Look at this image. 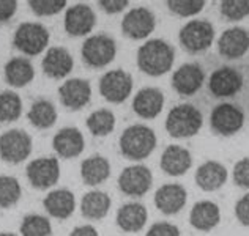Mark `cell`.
<instances>
[{
    "instance_id": "obj_6",
    "label": "cell",
    "mask_w": 249,
    "mask_h": 236,
    "mask_svg": "<svg viewBox=\"0 0 249 236\" xmlns=\"http://www.w3.org/2000/svg\"><path fill=\"white\" fill-rule=\"evenodd\" d=\"M117 44L107 35H93L82 44V58L91 68L107 67L115 58Z\"/></svg>"
},
{
    "instance_id": "obj_40",
    "label": "cell",
    "mask_w": 249,
    "mask_h": 236,
    "mask_svg": "<svg viewBox=\"0 0 249 236\" xmlns=\"http://www.w3.org/2000/svg\"><path fill=\"white\" fill-rule=\"evenodd\" d=\"M235 216L240 220V224L249 227V194L243 195L235 205Z\"/></svg>"
},
{
    "instance_id": "obj_32",
    "label": "cell",
    "mask_w": 249,
    "mask_h": 236,
    "mask_svg": "<svg viewBox=\"0 0 249 236\" xmlns=\"http://www.w3.org/2000/svg\"><path fill=\"white\" fill-rule=\"evenodd\" d=\"M22 114V101L18 93L6 90L0 93V123L16 121Z\"/></svg>"
},
{
    "instance_id": "obj_4",
    "label": "cell",
    "mask_w": 249,
    "mask_h": 236,
    "mask_svg": "<svg viewBox=\"0 0 249 236\" xmlns=\"http://www.w3.org/2000/svg\"><path fill=\"white\" fill-rule=\"evenodd\" d=\"M49 30L43 24L24 22L18 27L13 44L25 55H38L49 44Z\"/></svg>"
},
{
    "instance_id": "obj_10",
    "label": "cell",
    "mask_w": 249,
    "mask_h": 236,
    "mask_svg": "<svg viewBox=\"0 0 249 236\" xmlns=\"http://www.w3.org/2000/svg\"><path fill=\"white\" fill-rule=\"evenodd\" d=\"M153 185L152 170L145 166H129L119 176V187L124 195L142 197Z\"/></svg>"
},
{
    "instance_id": "obj_34",
    "label": "cell",
    "mask_w": 249,
    "mask_h": 236,
    "mask_svg": "<svg viewBox=\"0 0 249 236\" xmlns=\"http://www.w3.org/2000/svg\"><path fill=\"white\" fill-rule=\"evenodd\" d=\"M21 185L15 176H0V208H10L21 199Z\"/></svg>"
},
{
    "instance_id": "obj_27",
    "label": "cell",
    "mask_w": 249,
    "mask_h": 236,
    "mask_svg": "<svg viewBox=\"0 0 249 236\" xmlns=\"http://www.w3.org/2000/svg\"><path fill=\"white\" fill-rule=\"evenodd\" d=\"M81 176L85 185L98 186L110 176V164L106 157L101 154L90 156L82 162Z\"/></svg>"
},
{
    "instance_id": "obj_3",
    "label": "cell",
    "mask_w": 249,
    "mask_h": 236,
    "mask_svg": "<svg viewBox=\"0 0 249 236\" xmlns=\"http://www.w3.org/2000/svg\"><path fill=\"white\" fill-rule=\"evenodd\" d=\"M204 117L193 104H180L169 112L166 118V131L175 139L193 137L200 131Z\"/></svg>"
},
{
    "instance_id": "obj_41",
    "label": "cell",
    "mask_w": 249,
    "mask_h": 236,
    "mask_svg": "<svg viewBox=\"0 0 249 236\" xmlns=\"http://www.w3.org/2000/svg\"><path fill=\"white\" fill-rule=\"evenodd\" d=\"M98 5L107 13V15H117V13L123 11L129 5L128 0H100Z\"/></svg>"
},
{
    "instance_id": "obj_37",
    "label": "cell",
    "mask_w": 249,
    "mask_h": 236,
    "mask_svg": "<svg viewBox=\"0 0 249 236\" xmlns=\"http://www.w3.org/2000/svg\"><path fill=\"white\" fill-rule=\"evenodd\" d=\"M29 5L36 16H52L60 13L67 6V2L65 0H30Z\"/></svg>"
},
{
    "instance_id": "obj_12",
    "label": "cell",
    "mask_w": 249,
    "mask_h": 236,
    "mask_svg": "<svg viewBox=\"0 0 249 236\" xmlns=\"http://www.w3.org/2000/svg\"><path fill=\"white\" fill-rule=\"evenodd\" d=\"M208 88L214 98H231L243 88V74L231 67L218 68L210 76Z\"/></svg>"
},
{
    "instance_id": "obj_28",
    "label": "cell",
    "mask_w": 249,
    "mask_h": 236,
    "mask_svg": "<svg viewBox=\"0 0 249 236\" xmlns=\"http://www.w3.org/2000/svg\"><path fill=\"white\" fill-rule=\"evenodd\" d=\"M35 77V69L27 58L18 57L5 65V79L13 87H24L30 84Z\"/></svg>"
},
{
    "instance_id": "obj_8",
    "label": "cell",
    "mask_w": 249,
    "mask_h": 236,
    "mask_svg": "<svg viewBox=\"0 0 249 236\" xmlns=\"http://www.w3.org/2000/svg\"><path fill=\"white\" fill-rule=\"evenodd\" d=\"M131 91H133V77L123 69L109 71L100 81V93L109 102L122 104L128 100Z\"/></svg>"
},
{
    "instance_id": "obj_1",
    "label": "cell",
    "mask_w": 249,
    "mask_h": 236,
    "mask_svg": "<svg viewBox=\"0 0 249 236\" xmlns=\"http://www.w3.org/2000/svg\"><path fill=\"white\" fill-rule=\"evenodd\" d=\"M175 51L164 39H150L137 51V67L148 76L158 77L172 69Z\"/></svg>"
},
{
    "instance_id": "obj_20",
    "label": "cell",
    "mask_w": 249,
    "mask_h": 236,
    "mask_svg": "<svg viewBox=\"0 0 249 236\" xmlns=\"http://www.w3.org/2000/svg\"><path fill=\"white\" fill-rule=\"evenodd\" d=\"M52 145L58 156L70 159V157L79 156L84 152L85 142L82 133L77 128H63L54 135Z\"/></svg>"
},
{
    "instance_id": "obj_2",
    "label": "cell",
    "mask_w": 249,
    "mask_h": 236,
    "mask_svg": "<svg viewBox=\"0 0 249 236\" xmlns=\"http://www.w3.org/2000/svg\"><path fill=\"white\" fill-rule=\"evenodd\" d=\"M156 134L145 124H133L120 135V152L131 161H142L153 153Z\"/></svg>"
},
{
    "instance_id": "obj_7",
    "label": "cell",
    "mask_w": 249,
    "mask_h": 236,
    "mask_svg": "<svg viewBox=\"0 0 249 236\" xmlns=\"http://www.w3.org/2000/svg\"><path fill=\"white\" fill-rule=\"evenodd\" d=\"M32 153V137L21 129L6 131L0 135V157L5 162L19 164Z\"/></svg>"
},
{
    "instance_id": "obj_14",
    "label": "cell",
    "mask_w": 249,
    "mask_h": 236,
    "mask_svg": "<svg viewBox=\"0 0 249 236\" xmlns=\"http://www.w3.org/2000/svg\"><path fill=\"white\" fill-rule=\"evenodd\" d=\"M205 73L197 63L181 65L172 76V87L181 96H193L202 88Z\"/></svg>"
},
{
    "instance_id": "obj_22",
    "label": "cell",
    "mask_w": 249,
    "mask_h": 236,
    "mask_svg": "<svg viewBox=\"0 0 249 236\" xmlns=\"http://www.w3.org/2000/svg\"><path fill=\"white\" fill-rule=\"evenodd\" d=\"M193 166L191 153L178 145H169L161 156V169L170 176L185 175Z\"/></svg>"
},
{
    "instance_id": "obj_13",
    "label": "cell",
    "mask_w": 249,
    "mask_h": 236,
    "mask_svg": "<svg viewBox=\"0 0 249 236\" xmlns=\"http://www.w3.org/2000/svg\"><path fill=\"white\" fill-rule=\"evenodd\" d=\"M27 178L36 189H48L60 178V166L55 157H40L27 166Z\"/></svg>"
},
{
    "instance_id": "obj_42",
    "label": "cell",
    "mask_w": 249,
    "mask_h": 236,
    "mask_svg": "<svg viewBox=\"0 0 249 236\" xmlns=\"http://www.w3.org/2000/svg\"><path fill=\"white\" fill-rule=\"evenodd\" d=\"M18 2L15 0H0V22H6L15 16Z\"/></svg>"
},
{
    "instance_id": "obj_19",
    "label": "cell",
    "mask_w": 249,
    "mask_h": 236,
    "mask_svg": "<svg viewBox=\"0 0 249 236\" xmlns=\"http://www.w3.org/2000/svg\"><path fill=\"white\" fill-rule=\"evenodd\" d=\"M164 107V95L155 87H147L137 91L133 101V110L142 118H156Z\"/></svg>"
},
{
    "instance_id": "obj_39",
    "label": "cell",
    "mask_w": 249,
    "mask_h": 236,
    "mask_svg": "<svg viewBox=\"0 0 249 236\" xmlns=\"http://www.w3.org/2000/svg\"><path fill=\"white\" fill-rule=\"evenodd\" d=\"M147 236H180V230L178 227L169 224V222H158L150 227Z\"/></svg>"
},
{
    "instance_id": "obj_21",
    "label": "cell",
    "mask_w": 249,
    "mask_h": 236,
    "mask_svg": "<svg viewBox=\"0 0 249 236\" xmlns=\"http://www.w3.org/2000/svg\"><path fill=\"white\" fill-rule=\"evenodd\" d=\"M73 57L65 48H51L43 58V71L52 79L67 77L73 69Z\"/></svg>"
},
{
    "instance_id": "obj_24",
    "label": "cell",
    "mask_w": 249,
    "mask_h": 236,
    "mask_svg": "<svg viewBox=\"0 0 249 236\" xmlns=\"http://www.w3.org/2000/svg\"><path fill=\"white\" fill-rule=\"evenodd\" d=\"M227 181V170L216 161H207L196 172V183L202 191H218Z\"/></svg>"
},
{
    "instance_id": "obj_23",
    "label": "cell",
    "mask_w": 249,
    "mask_h": 236,
    "mask_svg": "<svg viewBox=\"0 0 249 236\" xmlns=\"http://www.w3.org/2000/svg\"><path fill=\"white\" fill-rule=\"evenodd\" d=\"M44 209L49 213V216L55 219H68L74 213L76 199L74 194L68 189H55L49 192L43 200Z\"/></svg>"
},
{
    "instance_id": "obj_44",
    "label": "cell",
    "mask_w": 249,
    "mask_h": 236,
    "mask_svg": "<svg viewBox=\"0 0 249 236\" xmlns=\"http://www.w3.org/2000/svg\"><path fill=\"white\" fill-rule=\"evenodd\" d=\"M0 236H16V235H13V233H0Z\"/></svg>"
},
{
    "instance_id": "obj_26",
    "label": "cell",
    "mask_w": 249,
    "mask_h": 236,
    "mask_svg": "<svg viewBox=\"0 0 249 236\" xmlns=\"http://www.w3.org/2000/svg\"><path fill=\"white\" fill-rule=\"evenodd\" d=\"M117 224L128 233L142 230L147 224V208L141 203H126L117 213Z\"/></svg>"
},
{
    "instance_id": "obj_35",
    "label": "cell",
    "mask_w": 249,
    "mask_h": 236,
    "mask_svg": "<svg viewBox=\"0 0 249 236\" xmlns=\"http://www.w3.org/2000/svg\"><path fill=\"white\" fill-rule=\"evenodd\" d=\"M221 15L227 21H241L249 16V0H222Z\"/></svg>"
},
{
    "instance_id": "obj_29",
    "label": "cell",
    "mask_w": 249,
    "mask_h": 236,
    "mask_svg": "<svg viewBox=\"0 0 249 236\" xmlns=\"http://www.w3.org/2000/svg\"><path fill=\"white\" fill-rule=\"evenodd\" d=\"M110 208V197L106 192L91 191L82 197L81 211L87 219H103L106 218Z\"/></svg>"
},
{
    "instance_id": "obj_17",
    "label": "cell",
    "mask_w": 249,
    "mask_h": 236,
    "mask_svg": "<svg viewBox=\"0 0 249 236\" xmlns=\"http://www.w3.org/2000/svg\"><path fill=\"white\" fill-rule=\"evenodd\" d=\"M60 101L70 110H79L87 106L91 96L90 82L85 79H70L58 88Z\"/></svg>"
},
{
    "instance_id": "obj_11",
    "label": "cell",
    "mask_w": 249,
    "mask_h": 236,
    "mask_svg": "<svg viewBox=\"0 0 249 236\" xmlns=\"http://www.w3.org/2000/svg\"><path fill=\"white\" fill-rule=\"evenodd\" d=\"M156 19L148 8H133L124 15L122 21V32L131 39H143L155 30Z\"/></svg>"
},
{
    "instance_id": "obj_18",
    "label": "cell",
    "mask_w": 249,
    "mask_h": 236,
    "mask_svg": "<svg viewBox=\"0 0 249 236\" xmlns=\"http://www.w3.org/2000/svg\"><path fill=\"white\" fill-rule=\"evenodd\" d=\"M186 189L181 185H164L155 194V205L167 216L177 214L186 205Z\"/></svg>"
},
{
    "instance_id": "obj_9",
    "label": "cell",
    "mask_w": 249,
    "mask_h": 236,
    "mask_svg": "<svg viewBox=\"0 0 249 236\" xmlns=\"http://www.w3.org/2000/svg\"><path fill=\"white\" fill-rule=\"evenodd\" d=\"M210 124H212L213 131H216L221 135H233L243 128L245 114L235 104H219V106L213 109L212 115H210Z\"/></svg>"
},
{
    "instance_id": "obj_33",
    "label": "cell",
    "mask_w": 249,
    "mask_h": 236,
    "mask_svg": "<svg viewBox=\"0 0 249 236\" xmlns=\"http://www.w3.org/2000/svg\"><path fill=\"white\" fill-rule=\"evenodd\" d=\"M22 236H51L52 225L48 218L40 214H29L22 219L21 224Z\"/></svg>"
},
{
    "instance_id": "obj_36",
    "label": "cell",
    "mask_w": 249,
    "mask_h": 236,
    "mask_svg": "<svg viewBox=\"0 0 249 236\" xmlns=\"http://www.w3.org/2000/svg\"><path fill=\"white\" fill-rule=\"evenodd\" d=\"M169 10L178 15L181 17L196 16L204 10L205 2L204 0H169L167 2Z\"/></svg>"
},
{
    "instance_id": "obj_16",
    "label": "cell",
    "mask_w": 249,
    "mask_h": 236,
    "mask_svg": "<svg viewBox=\"0 0 249 236\" xmlns=\"http://www.w3.org/2000/svg\"><path fill=\"white\" fill-rule=\"evenodd\" d=\"M218 51L229 60L241 58L249 51V32L243 27L227 29L218 41Z\"/></svg>"
},
{
    "instance_id": "obj_25",
    "label": "cell",
    "mask_w": 249,
    "mask_h": 236,
    "mask_svg": "<svg viewBox=\"0 0 249 236\" xmlns=\"http://www.w3.org/2000/svg\"><path fill=\"white\" fill-rule=\"evenodd\" d=\"M221 220V211L219 206L213 202H197L191 209L189 214V222L194 228L200 232H210L219 224Z\"/></svg>"
},
{
    "instance_id": "obj_43",
    "label": "cell",
    "mask_w": 249,
    "mask_h": 236,
    "mask_svg": "<svg viewBox=\"0 0 249 236\" xmlns=\"http://www.w3.org/2000/svg\"><path fill=\"white\" fill-rule=\"evenodd\" d=\"M70 236H100L96 232L95 227L91 225H81V227H76L73 232H71Z\"/></svg>"
},
{
    "instance_id": "obj_31",
    "label": "cell",
    "mask_w": 249,
    "mask_h": 236,
    "mask_svg": "<svg viewBox=\"0 0 249 236\" xmlns=\"http://www.w3.org/2000/svg\"><path fill=\"white\" fill-rule=\"evenodd\" d=\"M87 128L93 135L98 137L109 135L115 128V115L107 109L95 110L87 118Z\"/></svg>"
},
{
    "instance_id": "obj_5",
    "label": "cell",
    "mask_w": 249,
    "mask_h": 236,
    "mask_svg": "<svg viewBox=\"0 0 249 236\" xmlns=\"http://www.w3.org/2000/svg\"><path fill=\"white\" fill-rule=\"evenodd\" d=\"M180 44L191 54L207 51L213 44L214 39V27L212 22L194 19L185 24L180 30Z\"/></svg>"
},
{
    "instance_id": "obj_30",
    "label": "cell",
    "mask_w": 249,
    "mask_h": 236,
    "mask_svg": "<svg viewBox=\"0 0 249 236\" xmlns=\"http://www.w3.org/2000/svg\"><path fill=\"white\" fill-rule=\"evenodd\" d=\"M27 118L35 128L49 129L51 126H54V123L57 121V110L52 102L46 100H40L32 104Z\"/></svg>"
},
{
    "instance_id": "obj_15",
    "label": "cell",
    "mask_w": 249,
    "mask_h": 236,
    "mask_svg": "<svg viewBox=\"0 0 249 236\" xmlns=\"http://www.w3.org/2000/svg\"><path fill=\"white\" fill-rule=\"evenodd\" d=\"M96 16L93 10L85 3L70 6L65 13V30L71 36H84L95 27Z\"/></svg>"
},
{
    "instance_id": "obj_38",
    "label": "cell",
    "mask_w": 249,
    "mask_h": 236,
    "mask_svg": "<svg viewBox=\"0 0 249 236\" xmlns=\"http://www.w3.org/2000/svg\"><path fill=\"white\" fill-rule=\"evenodd\" d=\"M233 181L240 187L249 189V157H243L233 167Z\"/></svg>"
}]
</instances>
